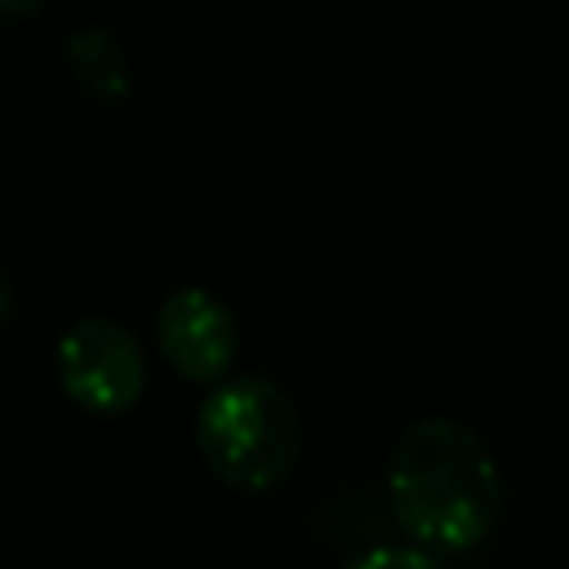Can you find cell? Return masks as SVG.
<instances>
[{
  "label": "cell",
  "instance_id": "cell-3",
  "mask_svg": "<svg viewBox=\"0 0 569 569\" xmlns=\"http://www.w3.org/2000/svg\"><path fill=\"white\" fill-rule=\"evenodd\" d=\"M58 382L80 409L98 418L133 409L147 382L138 338L116 320H80L58 338Z\"/></svg>",
  "mask_w": 569,
  "mask_h": 569
},
{
  "label": "cell",
  "instance_id": "cell-5",
  "mask_svg": "<svg viewBox=\"0 0 569 569\" xmlns=\"http://www.w3.org/2000/svg\"><path fill=\"white\" fill-rule=\"evenodd\" d=\"M67 62L76 71V80L102 98V102H120L129 93V76H124V58H120V44L102 31V27H89L80 36L67 40Z\"/></svg>",
  "mask_w": 569,
  "mask_h": 569
},
{
  "label": "cell",
  "instance_id": "cell-7",
  "mask_svg": "<svg viewBox=\"0 0 569 569\" xmlns=\"http://www.w3.org/2000/svg\"><path fill=\"white\" fill-rule=\"evenodd\" d=\"M44 0H0V13L4 18H27V13H36Z\"/></svg>",
  "mask_w": 569,
  "mask_h": 569
},
{
  "label": "cell",
  "instance_id": "cell-1",
  "mask_svg": "<svg viewBox=\"0 0 569 569\" xmlns=\"http://www.w3.org/2000/svg\"><path fill=\"white\" fill-rule=\"evenodd\" d=\"M387 489L405 538L440 556L480 547L502 511L489 449L453 418H422L400 436Z\"/></svg>",
  "mask_w": 569,
  "mask_h": 569
},
{
  "label": "cell",
  "instance_id": "cell-6",
  "mask_svg": "<svg viewBox=\"0 0 569 569\" xmlns=\"http://www.w3.org/2000/svg\"><path fill=\"white\" fill-rule=\"evenodd\" d=\"M396 565V560H405V565H436V556L422 547V551H369V556H356L351 565Z\"/></svg>",
  "mask_w": 569,
  "mask_h": 569
},
{
  "label": "cell",
  "instance_id": "cell-4",
  "mask_svg": "<svg viewBox=\"0 0 569 569\" xmlns=\"http://www.w3.org/2000/svg\"><path fill=\"white\" fill-rule=\"evenodd\" d=\"M156 342H160V356L187 382H200V387H218L240 356L236 316L227 311V302H218L209 289H196V284L164 298L156 316Z\"/></svg>",
  "mask_w": 569,
  "mask_h": 569
},
{
  "label": "cell",
  "instance_id": "cell-2",
  "mask_svg": "<svg viewBox=\"0 0 569 569\" xmlns=\"http://www.w3.org/2000/svg\"><path fill=\"white\" fill-rule=\"evenodd\" d=\"M196 445L222 485L262 493L298 462V413L267 378H222L196 413Z\"/></svg>",
  "mask_w": 569,
  "mask_h": 569
}]
</instances>
